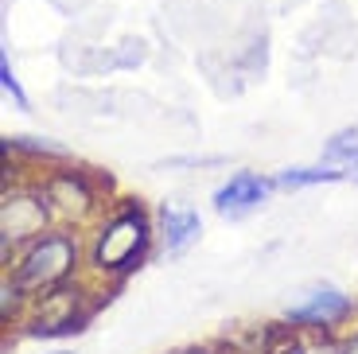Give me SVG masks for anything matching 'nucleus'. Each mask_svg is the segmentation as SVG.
I'll use <instances>...</instances> for the list:
<instances>
[{
    "label": "nucleus",
    "instance_id": "6",
    "mask_svg": "<svg viewBox=\"0 0 358 354\" xmlns=\"http://www.w3.org/2000/svg\"><path fill=\"white\" fill-rule=\"evenodd\" d=\"M355 316H358V300L347 296L343 288H331V284H320V288L304 292L296 304L285 308V323H292L296 331H320V335H335Z\"/></svg>",
    "mask_w": 358,
    "mask_h": 354
},
{
    "label": "nucleus",
    "instance_id": "12",
    "mask_svg": "<svg viewBox=\"0 0 358 354\" xmlns=\"http://www.w3.org/2000/svg\"><path fill=\"white\" fill-rule=\"evenodd\" d=\"M4 152H27V156H36V160H71V152L63 144H47V141L39 144L36 136H8Z\"/></svg>",
    "mask_w": 358,
    "mask_h": 354
},
{
    "label": "nucleus",
    "instance_id": "16",
    "mask_svg": "<svg viewBox=\"0 0 358 354\" xmlns=\"http://www.w3.org/2000/svg\"><path fill=\"white\" fill-rule=\"evenodd\" d=\"M350 179H355V183H358V171H350Z\"/></svg>",
    "mask_w": 358,
    "mask_h": 354
},
{
    "label": "nucleus",
    "instance_id": "15",
    "mask_svg": "<svg viewBox=\"0 0 358 354\" xmlns=\"http://www.w3.org/2000/svg\"><path fill=\"white\" fill-rule=\"evenodd\" d=\"M343 351H347V354H358V327L350 331V335H343Z\"/></svg>",
    "mask_w": 358,
    "mask_h": 354
},
{
    "label": "nucleus",
    "instance_id": "2",
    "mask_svg": "<svg viewBox=\"0 0 358 354\" xmlns=\"http://www.w3.org/2000/svg\"><path fill=\"white\" fill-rule=\"evenodd\" d=\"M78 234H71V226H51L47 234H39L36 241H27L12 261V273H4L20 292L27 296V304L47 296L51 288L74 281L78 273Z\"/></svg>",
    "mask_w": 358,
    "mask_h": 354
},
{
    "label": "nucleus",
    "instance_id": "4",
    "mask_svg": "<svg viewBox=\"0 0 358 354\" xmlns=\"http://www.w3.org/2000/svg\"><path fill=\"white\" fill-rule=\"evenodd\" d=\"M39 183H43L47 203H51L55 218L63 226H86V222L101 218V211L109 206V203H101V183L82 168L47 171Z\"/></svg>",
    "mask_w": 358,
    "mask_h": 354
},
{
    "label": "nucleus",
    "instance_id": "9",
    "mask_svg": "<svg viewBox=\"0 0 358 354\" xmlns=\"http://www.w3.org/2000/svg\"><path fill=\"white\" fill-rule=\"evenodd\" d=\"M347 171L331 168V164H296V168L277 171V187L280 191H304V187H327V183H343Z\"/></svg>",
    "mask_w": 358,
    "mask_h": 354
},
{
    "label": "nucleus",
    "instance_id": "13",
    "mask_svg": "<svg viewBox=\"0 0 358 354\" xmlns=\"http://www.w3.org/2000/svg\"><path fill=\"white\" fill-rule=\"evenodd\" d=\"M0 86H4V94H8L12 101H16V109H31V98L24 94V86H20V78H16V71H12V62H8V55H0Z\"/></svg>",
    "mask_w": 358,
    "mask_h": 354
},
{
    "label": "nucleus",
    "instance_id": "10",
    "mask_svg": "<svg viewBox=\"0 0 358 354\" xmlns=\"http://www.w3.org/2000/svg\"><path fill=\"white\" fill-rule=\"evenodd\" d=\"M323 164H331V168H343L350 176V171H358V129H343V133H335L331 141L323 144Z\"/></svg>",
    "mask_w": 358,
    "mask_h": 354
},
{
    "label": "nucleus",
    "instance_id": "3",
    "mask_svg": "<svg viewBox=\"0 0 358 354\" xmlns=\"http://www.w3.org/2000/svg\"><path fill=\"white\" fill-rule=\"evenodd\" d=\"M98 296L90 284L66 281L59 288H51L47 296L27 304L24 316V335L27 339H63V335H82L90 323V316L98 311L101 300H90Z\"/></svg>",
    "mask_w": 358,
    "mask_h": 354
},
{
    "label": "nucleus",
    "instance_id": "11",
    "mask_svg": "<svg viewBox=\"0 0 358 354\" xmlns=\"http://www.w3.org/2000/svg\"><path fill=\"white\" fill-rule=\"evenodd\" d=\"M277 354H347L343 351V339L339 335H320V331H308V339L296 331L288 343L277 346Z\"/></svg>",
    "mask_w": 358,
    "mask_h": 354
},
{
    "label": "nucleus",
    "instance_id": "14",
    "mask_svg": "<svg viewBox=\"0 0 358 354\" xmlns=\"http://www.w3.org/2000/svg\"><path fill=\"white\" fill-rule=\"evenodd\" d=\"M168 354H222L215 346H179V351H168Z\"/></svg>",
    "mask_w": 358,
    "mask_h": 354
},
{
    "label": "nucleus",
    "instance_id": "7",
    "mask_svg": "<svg viewBox=\"0 0 358 354\" xmlns=\"http://www.w3.org/2000/svg\"><path fill=\"white\" fill-rule=\"evenodd\" d=\"M277 191V179L261 176V171H234L226 183L215 187V195H210V203H215L218 218H245V214L261 211V206L268 203V195Z\"/></svg>",
    "mask_w": 358,
    "mask_h": 354
},
{
    "label": "nucleus",
    "instance_id": "8",
    "mask_svg": "<svg viewBox=\"0 0 358 354\" xmlns=\"http://www.w3.org/2000/svg\"><path fill=\"white\" fill-rule=\"evenodd\" d=\"M156 230H160L164 257H183L199 238H203V218L191 203L183 199H164L156 211Z\"/></svg>",
    "mask_w": 358,
    "mask_h": 354
},
{
    "label": "nucleus",
    "instance_id": "5",
    "mask_svg": "<svg viewBox=\"0 0 358 354\" xmlns=\"http://www.w3.org/2000/svg\"><path fill=\"white\" fill-rule=\"evenodd\" d=\"M55 211L47 203L43 183H27L4 191V206H0V241H4V257L8 249H24L27 241H36L39 234L51 230Z\"/></svg>",
    "mask_w": 358,
    "mask_h": 354
},
{
    "label": "nucleus",
    "instance_id": "17",
    "mask_svg": "<svg viewBox=\"0 0 358 354\" xmlns=\"http://www.w3.org/2000/svg\"><path fill=\"white\" fill-rule=\"evenodd\" d=\"M51 354H71V351H51Z\"/></svg>",
    "mask_w": 358,
    "mask_h": 354
},
{
    "label": "nucleus",
    "instance_id": "1",
    "mask_svg": "<svg viewBox=\"0 0 358 354\" xmlns=\"http://www.w3.org/2000/svg\"><path fill=\"white\" fill-rule=\"evenodd\" d=\"M156 234L160 230L152 226L148 211L136 199L117 203L113 211H106L94 222V238H90V257H86L90 273L98 281H125L129 273H136L148 261Z\"/></svg>",
    "mask_w": 358,
    "mask_h": 354
}]
</instances>
